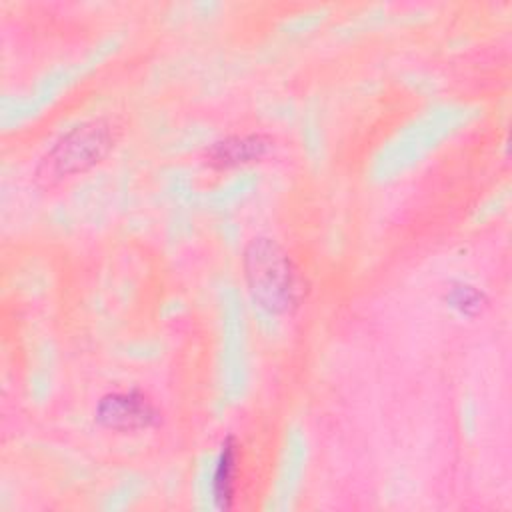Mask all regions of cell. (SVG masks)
I'll return each mask as SVG.
<instances>
[{"label":"cell","instance_id":"cell-2","mask_svg":"<svg viewBox=\"0 0 512 512\" xmlns=\"http://www.w3.org/2000/svg\"><path fill=\"white\" fill-rule=\"evenodd\" d=\"M118 138L116 126L106 118H92L64 132L40 158L36 180L52 186L78 176L102 162Z\"/></svg>","mask_w":512,"mask_h":512},{"label":"cell","instance_id":"cell-3","mask_svg":"<svg viewBox=\"0 0 512 512\" xmlns=\"http://www.w3.org/2000/svg\"><path fill=\"white\" fill-rule=\"evenodd\" d=\"M94 420L106 430L136 432L156 426L160 422V410L154 400L138 388L116 390L96 402Z\"/></svg>","mask_w":512,"mask_h":512},{"label":"cell","instance_id":"cell-4","mask_svg":"<svg viewBox=\"0 0 512 512\" xmlns=\"http://www.w3.org/2000/svg\"><path fill=\"white\" fill-rule=\"evenodd\" d=\"M272 140L264 134H232L206 148V162L214 168H232L260 160L268 154Z\"/></svg>","mask_w":512,"mask_h":512},{"label":"cell","instance_id":"cell-1","mask_svg":"<svg viewBox=\"0 0 512 512\" xmlns=\"http://www.w3.org/2000/svg\"><path fill=\"white\" fill-rule=\"evenodd\" d=\"M242 270L252 300L268 314H290L300 306L302 278L290 254L274 238H252L242 252Z\"/></svg>","mask_w":512,"mask_h":512},{"label":"cell","instance_id":"cell-6","mask_svg":"<svg viewBox=\"0 0 512 512\" xmlns=\"http://www.w3.org/2000/svg\"><path fill=\"white\" fill-rule=\"evenodd\" d=\"M486 296L482 290L468 282H452L446 288V304L462 316H476L486 306Z\"/></svg>","mask_w":512,"mask_h":512},{"label":"cell","instance_id":"cell-5","mask_svg":"<svg viewBox=\"0 0 512 512\" xmlns=\"http://www.w3.org/2000/svg\"><path fill=\"white\" fill-rule=\"evenodd\" d=\"M238 478V442L234 436H226L220 446V454L212 474V494L218 508L226 510L234 502Z\"/></svg>","mask_w":512,"mask_h":512}]
</instances>
